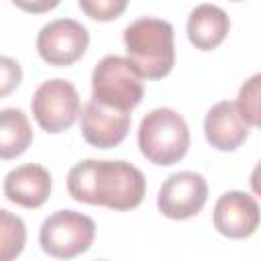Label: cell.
<instances>
[{"label":"cell","instance_id":"cell-1","mask_svg":"<svg viewBox=\"0 0 261 261\" xmlns=\"http://www.w3.org/2000/svg\"><path fill=\"white\" fill-rule=\"evenodd\" d=\"M145 175L128 161L84 159L67 173V192L75 202L133 210L145 198Z\"/></svg>","mask_w":261,"mask_h":261},{"label":"cell","instance_id":"cell-2","mask_svg":"<svg viewBox=\"0 0 261 261\" xmlns=\"http://www.w3.org/2000/svg\"><path fill=\"white\" fill-rule=\"evenodd\" d=\"M124 47L130 63L147 80H161L169 75L175 63L173 27L155 16L133 20L124 33Z\"/></svg>","mask_w":261,"mask_h":261},{"label":"cell","instance_id":"cell-3","mask_svg":"<svg viewBox=\"0 0 261 261\" xmlns=\"http://www.w3.org/2000/svg\"><path fill=\"white\" fill-rule=\"evenodd\" d=\"M190 128L171 108L151 110L139 126V149L155 165H173L188 153Z\"/></svg>","mask_w":261,"mask_h":261},{"label":"cell","instance_id":"cell-4","mask_svg":"<svg viewBox=\"0 0 261 261\" xmlns=\"http://www.w3.org/2000/svg\"><path fill=\"white\" fill-rule=\"evenodd\" d=\"M92 100L130 112L143 100V75L128 57L106 55L92 71Z\"/></svg>","mask_w":261,"mask_h":261},{"label":"cell","instance_id":"cell-5","mask_svg":"<svg viewBox=\"0 0 261 261\" xmlns=\"http://www.w3.org/2000/svg\"><path fill=\"white\" fill-rule=\"evenodd\" d=\"M96 237V224L90 216L75 210H57L47 216L39 230L41 249L57 259H71L86 253Z\"/></svg>","mask_w":261,"mask_h":261},{"label":"cell","instance_id":"cell-6","mask_svg":"<svg viewBox=\"0 0 261 261\" xmlns=\"http://www.w3.org/2000/svg\"><path fill=\"white\" fill-rule=\"evenodd\" d=\"M31 110L37 124L51 135L73 126L80 116V94L67 80L55 77L43 82L31 100Z\"/></svg>","mask_w":261,"mask_h":261},{"label":"cell","instance_id":"cell-7","mask_svg":"<svg viewBox=\"0 0 261 261\" xmlns=\"http://www.w3.org/2000/svg\"><path fill=\"white\" fill-rule=\"evenodd\" d=\"M90 45L88 29L73 18H57L47 22L37 35V51L49 65H73Z\"/></svg>","mask_w":261,"mask_h":261},{"label":"cell","instance_id":"cell-8","mask_svg":"<svg viewBox=\"0 0 261 261\" xmlns=\"http://www.w3.org/2000/svg\"><path fill=\"white\" fill-rule=\"evenodd\" d=\"M208 200V184L196 171H177L169 175L157 194V208L171 220L196 216Z\"/></svg>","mask_w":261,"mask_h":261},{"label":"cell","instance_id":"cell-9","mask_svg":"<svg viewBox=\"0 0 261 261\" xmlns=\"http://www.w3.org/2000/svg\"><path fill=\"white\" fill-rule=\"evenodd\" d=\"M130 126V114L104 106L96 100H90L80 114V128L86 143L98 149H110L124 141Z\"/></svg>","mask_w":261,"mask_h":261},{"label":"cell","instance_id":"cell-10","mask_svg":"<svg viewBox=\"0 0 261 261\" xmlns=\"http://www.w3.org/2000/svg\"><path fill=\"white\" fill-rule=\"evenodd\" d=\"M212 222L222 237L247 239L259 226V204L251 194L226 192L214 204Z\"/></svg>","mask_w":261,"mask_h":261},{"label":"cell","instance_id":"cell-11","mask_svg":"<svg viewBox=\"0 0 261 261\" xmlns=\"http://www.w3.org/2000/svg\"><path fill=\"white\" fill-rule=\"evenodd\" d=\"M249 124L237 110L234 102L222 100L214 104L204 118L206 141L218 151H234L249 137Z\"/></svg>","mask_w":261,"mask_h":261},{"label":"cell","instance_id":"cell-12","mask_svg":"<svg viewBox=\"0 0 261 261\" xmlns=\"http://www.w3.org/2000/svg\"><path fill=\"white\" fill-rule=\"evenodd\" d=\"M51 194V175L43 165L24 163L4 177V196L22 208H39Z\"/></svg>","mask_w":261,"mask_h":261},{"label":"cell","instance_id":"cell-13","mask_svg":"<svg viewBox=\"0 0 261 261\" xmlns=\"http://www.w3.org/2000/svg\"><path fill=\"white\" fill-rule=\"evenodd\" d=\"M228 14L214 4H200L188 16V39L200 51L216 49L228 35Z\"/></svg>","mask_w":261,"mask_h":261},{"label":"cell","instance_id":"cell-14","mask_svg":"<svg viewBox=\"0 0 261 261\" xmlns=\"http://www.w3.org/2000/svg\"><path fill=\"white\" fill-rule=\"evenodd\" d=\"M33 141V128L27 114L18 108L0 110V159L22 155Z\"/></svg>","mask_w":261,"mask_h":261},{"label":"cell","instance_id":"cell-15","mask_svg":"<svg viewBox=\"0 0 261 261\" xmlns=\"http://www.w3.org/2000/svg\"><path fill=\"white\" fill-rule=\"evenodd\" d=\"M27 243V226L22 218L0 208V261L18 257Z\"/></svg>","mask_w":261,"mask_h":261},{"label":"cell","instance_id":"cell-16","mask_svg":"<svg viewBox=\"0 0 261 261\" xmlns=\"http://www.w3.org/2000/svg\"><path fill=\"white\" fill-rule=\"evenodd\" d=\"M259 86H261V75L255 73L249 82L243 84L239 98H237V110L241 112V116L247 120L249 126H259L261 118H259Z\"/></svg>","mask_w":261,"mask_h":261},{"label":"cell","instance_id":"cell-17","mask_svg":"<svg viewBox=\"0 0 261 261\" xmlns=\"http://www.w3.org/2000/svg\"><path fill=\"white\" fill-rule=\"evenodd\" d=\"M77 2L82 12L98 22H108L118 18L128 4V0H77Z\"/></svg>","mask_w":261,"mask_h":261},{"label":"cell","instance_id":"cell-18","mask_svg":"<svg viewBox=\"0 0 261 261\" xmlns=\"http://www.w3.org/2000/svg\"><path fill=\"white\" fill-rule=\"evenodd\" d=\"M22 80V67L16 59L0 55V98L12 94Z\"/></svg>","mask_w":261,"mask_h":261},{"label":"cell","instance_id":"cell-19","mask_svg":"<svg viewBox=\"0 0 261 261\" xmlns=\"http://www.w3.org/2000/svg\"><path fill=\"white\" fill-rule=\"evenodd\" d=\"M61 0H12V4L24 12H31V14H43V12H49L53 8L59 6Z\"/></svg>","mask_w":261,"mask_h":261},{"label":"cell","instance_id":"cell-20","mask_svg":"<svg viewBox=\"0 0 261 261\" xmlns=\"http://www.w3.org/2000/svg\"><path fill=\"white\" fill-rule=\"evenodd\" d=\"M232 2H239V0H232Z\"/></svg>","mask_w":261,"mask_h":261}]
</instances>
